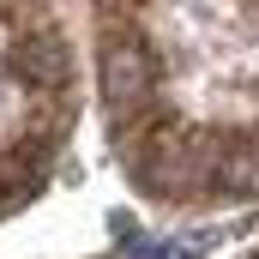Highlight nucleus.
I'll use <instances>...</instances> for the list:
<instances>
[{
    "mask_svg": "<svg viewBox=\"0 0 259 259\" xmlns=\"http://www.w3.org/2000/svg\"><path fill=\"white\" fill-rule=\"evenodd\" d=\"M127 259H163V253H157L151 241H133V247H127Z\"/></svg>",
    "mask_w": 259,
    "mask_h": 259,
    "instance_id": "obj_2",
    "label": "nucleus"
},
{
    "mask_svg": "<svg viewBox=\"0 0 259 259\" xmlns=\"http://www.w3.org/2000/svg\"><path fill=\"white\" fill-rule=\"evenodd\" d=\"M145 78H151V61H145V49H109V61H103V91H109L115 103H133V97H145Z\"/></svg>",
    "mask_w": 259,
    "mask_h": 259,
    "instance_id": "obj_1",
    "label": "nucleus"
}]
</instances>
